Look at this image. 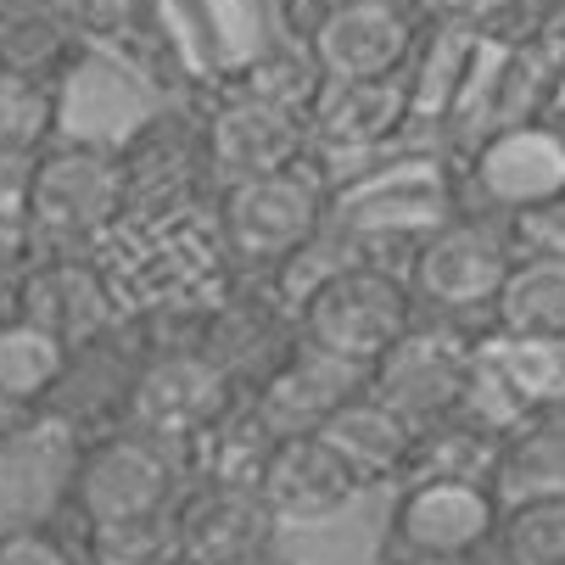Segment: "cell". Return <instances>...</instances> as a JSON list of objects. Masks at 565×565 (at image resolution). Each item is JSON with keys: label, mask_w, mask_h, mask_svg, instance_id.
I'll return each instance as SVG.
<instances>
[{"label": "cell", "mask_w": 565, "mask_h": 565, "mask_svg": "<svg viewBox=\"0 0 565 565\" xmlns=\"http://www.w3.org/2000/svg\"><path fill=\"white\" fill-rule=\"evenodd\" d=\"M493 548L515 565H565V493L499 510Z\"/></svg>", "instance_id": "cb8c5ba5"}, {"label": "cell", "mask_w": 565, "mask_h": 565, "mask_svg": "<svg viewBox=\"0 0 565 565\" xmlns=\"http://www.w3.org/2000/svg\"><path fill=\"white\" fill-rule=\"evenodd\" d=\"M67 342L40 331L34 319L7 313L0 319V415H29L62 386L67 375Z\"/></svg>", "instance_id": "ffe728a7"}, {"label": "cell", "mask_w": 565, "mask_h": 565, "mask_svg": "<svg viewBox=\"0 0 565 565\" xmlns=\"http://www.w3.org/2000/svg\"><path fill=\"white\" fill-rule=\"evenodd\" d=\"M319 85H326V73L313 67L308 51H264V56L247 67V85H241V96H258V102H275V107L308 118Z\"/></svg>", "instance_id": "484cf974"}, {"label": "cell", "mask_w": 565, "mask_h": 565, "mask_svg": "<svg viewBox=\"0 0 565 565\" xmlns=\"http://www.w3.org/2000/svg\"><path fill=\"white\" fill-rule=\"evenodd\" d=\"M313 437H326V448L364 481V488L381 481V476H397L403 465H409V448H415V426L397 409H386L375 392L348 397Z\"/></svg>", "instance_id": "ac0fdd59"}, {"label": "cell", "mask_w": 565, "mask_h": 565, "mask_svg": "<svg viewBox=\"0 0 565 565\" xmlns=\"http://www.w3.org/2000/svg\"><path fill=\"white\" fill-rule=\"evenodd\" d=\"M56 124V85L51 78H23L0 67V157H34L45 151Z\"/></svg>", "instance_id": "603a6c76"}, {"label": "cell", "mask_w": 565, "mask_h": 565, "mask_svg": "<svg viewBox=\"0 0 565 565\" xmlns=\"http://www.w3.org/2000/svg\"><path fill=\"white\" fill-rule=\"evenodd\" d=\"M7 7H51V0H0V12Z\"/></svg>", "instance_id": "e575fe53"}, {"label": "cell", "mask_w": 565, "mask_h": 565, "mask_svg": "<svg viewBox=\"0 0 565 565\" xmlns=\"http://www.w3.org/2000/svg\"><path fill=\"white\" fill-rule=\"evenodd\" d=\"M488 313L510 342H565V258L515 253Z\"/></svg>", "instance_id": "d6986e66"}, {"label": "cell", "mask_w": 565, "mask_h": 565, "mask_svg": "<svg viewBox=\"0 0 565 565\" xmlns=\"http://www.w3.org/2000/svg\"><path fill=\"white\" fill-rule=\"evenodd\" d=\"M180 443L151 437V431H124L107 437L102 448L85 454L73 476V499L85 510V521H118V515H146V510H169L180 488Z\"/></svg>", "instance_id": "8992f818"}, {"label": "cell", "mask_w": 565, "mask_h": 565, "mask_svg": "<svg viewBox=\"0 0 565 565\" xmlns=\"http://www.w3.org/2000/svg\"><path fill=\"white\" fill-rule=\"evenodd\" d=\"M510 264H515V247H510L504 224L454 218V224H437L415 247L409 297H420L437 313H481V308H493Z\"/></svg>", "instance_id": "277c9868"}, {"label": "cell", "mask_w": 565, "mask_h": 565, "mask_svg": "<svg viewBox=\"0 0 565 565\" xmlns=\"http://www.w3.org/2000/svg\"><path fill=\"white\" fill-rule=\"evenodd\" d=\"M157 565H185V559H180V554H174V559H157Z\"/></svg>", "instance_id": "8d00e7d4"}, {"label": "cell", "mask_w": 565, "mask_h": 565, "mask_svg": "<svg viewBox=\"0 0 565 565\" xmlns=\"http://www.w3.org/2000/svg\"><path fill=\"white\" fill-rule=\"evenodd\" d=\"M364 481L326 448V437H313V431H297V437H280L264 476H258V493L264 504L291 521H319V515H337L342 504L359 499Z\"/></svg>", "instance_id": "5bb4252c"}, {"label": "cell", "mask_w": 565, "mask_h": 565, "mask_svg": "<svg viewBox=\"0 0 565 565\" xmlns=\"http://www.w3.org/2000/svg\"><path fill=\"white\" fill-rule=\"evenodd\" d=\"M174 537L185 565H230L275 543V510L258 488L241 481H202L191 499L174 504Z\"/></svg>", "instance_id": "7c38bea8"}, {"label": "cell", "mask_w": 565, "mask_h": 565, "mask_svg": "<svg viewBox=\"0 0 565 565\" xmlns=\"http://www.w3.org/2000/svg\"><path fill=\"white\" fill-rule=\"evenodd\" d=\"M297 326H302V342H319L353 364H375L415 326V297L392 269L359 258L297 302Z\"/></svg>", "instance_id": "7a4b0ae2"}, {"label": "cell", "mask_w": 565, "mask_h": 565, "mask_svg": "<svg viewBox=\"0 0 565 565\" xmlns=\"http://www.w3.org/2000/svg\"><path fill=\"white\" fill-rule=\"evenodd\" d=\"M565 185V135H554L543 118L499 124L470 157V191L493 213H521Z\"/></svg>", "instance_id": "9c48e42d"}, {"label": "cell", "mask_w": 565, "mask_h": 565, "mask_svg": "<svg viewBox=\"0 0 565 565\" xmlns=\"http://www.w3.org/2000/svg\"><path fill=\"white\" fill-rule=\"evenodd\" d=\"M532 51L543 56V67H548V73H559V67H565V0H548L543 18L532 23Z\"/></svg>", "instance_id": "f546056e"}, {"label": "cell", "mask_w": 565, "mask_h": 565, "mask_svg": "<svg viewBox=\"0 0 565 565\" xmlns=\"http://www.w3.org/2000/svg\"><path fill=\"white\" fill-rule=\"evenodd\" d=\"M415 45H420V18L409 0H331L308 34V56L326 78L403 73Z\"/></svg>", "instance_id": "5b68a950"}, {"label": "cell", "mask_w": 565, "mask_h": 565, "mask_svg": "<svg viewBox=\"0 0 565 565\" xmlns=\"http://www.w3.org/2000/svg\"><path fill=\"white\" fill-rule=\"evenodd\" d=\"M510 230V247L515 253H532V258H565V185L521 213L504 218Z\"/></svg>", "instance_id": "4316f807"}, {"label": "cell", "mask_w": 565, "mask_h": 565, "mask_svg": "<svg viewBox=\"0 0 565 565\" xmlns=\"http://www.w3.org/2000/svg\"><path fill=\"white\" fill-rule=\"evenodd\" d=\"M0 565H73V559L45 526H12L0 532Z\"/></svg>", "instance_id": "f1b7e54d"}, {"label": "cell", "mask_w": 565, "mask_h": 565, "mask_svg": "<svg viewBox=\"0 0 565 565\" xmlns=\"http://www.w3.org/2000/svg\"><path fill=\"white\" fill-rule=\"evenodd\" d=\"M73 34L51 7H7L0 12V67L23 73V78H56V67L67 62Z\"/></svg>", "instance_id": "44dd1931"}, {"label": "cell", "mask_w": 565, "mask_h": 565, "mask_svg": "<svg viewBox=\"0 0 565 565\" xmlns=\"http://www.w3.org/2000/svg\"><path fill=\"white\" fill-rule=\"evenodd\" d=\"M12 313L34 319L40 331H51L67 348H85L113 326V286L85 258H51L18 286Z\"/></svg>", "instance_id": "9a60e30c"}, {"label": "cell", "mask_w": 565, "mask_h": 565, "mask_svg": "<svg viewBox=\"0 0 565 565\" xmlns=\"http://www.w3.org/2000/svg\"><path fill=\"white\" fill-rule=\"evenodd\" d=\"M129 202V169L102 146H45L34 151V169L23 185V213L29 224L56 241L78 247L124 218Z\"/></svg>", "instance_id": "6da1fadb"}, {"label": "cell", "mask_w": 565, "mask_h": 565, "mask_svg": "<svg viewBox=\"0 0 565 565\" xmlns=\"http://www.w3.org/2000/svg\"><path fill=\"white\" fill-rule=\"evenodd\" d=\"M230 409V370L213 353H169L157 359L129 397V420L151 437L191 443Z\"/></svg>", "instance_id": "8fae6325"}, {"label": "cell", "mask_w": 565, "mask_h": 565, "mask_svg": "<svg viewBox=\"0 0 565 565\" xmlns=\"http://www.w3.org/2000/svg\"><path fill=\"white\" fill-rule=\"evenodd\" d=\"M415 118L409 107V73H381V78H326L308 107V140L326 146H381Z\"/></svg>", "instance_id": "2e32d148"}, {"label": "cell", "mask_w": 565, "mask_h": 565, "mask_svg": "<svg viewBox=\"0 0 565 565\" xmlns=\"http://www.w3.org/2000/svg\"><path fill=\"white\" fill-rule=\"evenodd\" d=\"M90 554L96 565H157L174 559V504L169 510H146V515H118V521H90Z\"/></svg>", "instance_id": "d4e9b609"}, {"label": "cell", "mask_w": 565, "mask_h": 565, "mask_svg": "<svg viewBox=\"0 0 565 565\" xmlns=\"http://www.w3.org/2000/svg\"><path fill=\"white\" fill-rule=\"evenodd\" d=\"M386 565H459V559H431V554H409V548H397Z\"/></svg>", "instance_id": "1f68e13d"}, {"label": "cell", "mask_w": 565, "mask_h": 565, "mask_svg": "<svg viewBox=\"0 0 565 565\" xmlns=\"http://www.w3.org/2000/svg\"><path fill=\"white\" fill-rule=\"evenodd\" d=\"M470 364H476V353L454 331L409 326L370 364V392L420 431V426H431V420H443V415L459 409Z\"/></svg>", "instance_id": "52a82bcc"}, {"label": "cell", "mask_w": 565, "mask_h": 565, "mask_svg": "<svg viewBox=\"0 0 565 565\" xmlns=\"http://www.w3.org/2000/svg\"><path fill=\"white\" fill-rule=\"evenodd\" d=\"M537 118H543L554 135H565V67L548 78V90H543V107H537Z\"/></svg>", "instance_id": "4dcf8cb0"}, {"label": "cell", "mask_w": 565, "mask_h": 565, "mask_svg": "<svg viewBox=\"0 0 565 565\" xmlns=\"http://www.w3.org/2000/svg\"><path fill=\"white\" fill-rule=\"evenodd\" d=\"M218 224H224V241L235 258L275 269L326 224V185H319V174L308 163L230 180L224 202H218Z\"/></svg>", "instance_id": "3957f363"}, {"label": "cell", "mask_w": 565, "mask_h": 565, "mask_svg": "<svg viewBox=\"0 0 565 565\" xmlns=\"http://www.w3.org/2000/svg\"><path fill=\"white\" fill-rule=\"evenodd\" d=\"M493 532H499V499L488 481L470 476H415L392 515L397 548L431 559H470L476 548L493 543Z\"/></svg>", "instance_id": "ba28073f"}, {"label": "cell", "mask_w": 565, "mask_h": 565, "mask_svg": "<svg viewBox=\"0 0 565 565\" xmlns=\"http://www.w3.org/2000/svg\"><path fill=\"white\" fill-rule=\"evenodd\" d=\"M359 392H370V364H353L331 348L297 337V348H286V359L258 386V415L280 437H297V431H319Z\"/></svg>", "instance_id": "30bf717a"}, {"label": "cell", "mask_w": 565, "mask_h": 565, "mask_svg": "<svg viewBox=\"0 0 565 565\" xmlns=\"http://www.w3.org/2000/svg\"><path fill=\"white\" fill-rule=\"evenodd\" d=\"M302 157H308V118L286 113L275 102H258V96L235 90L207 124V163L224 174V185L291 169V163H302Z\"/></svg>", "instance_id": "4fadbf2b"}, {"label": "cell", "mask_w": 565, "mask_h": 565, "mask_svg": "<svg viewBox=\"0 0 565 565\" xmlns=\"http://www.w3.org/2000/svg\"><path fill=\"white\" fill-rule=\"evenodd\" d=\"M437 23H454V29H470V34H493L504 29L526 0H426Z\"/></svg>", "instance_id": "83f0119b"}, {"label": "cell", "mask_w": 565, "mask_h": 565, "mask_svg": "<svg viewBox=\"0 0 565 565\" xmlns=\"http://www.w3.org/2000/svg\"><path fill=\"white\" fill-rule=\"evenodd\" d=\"M230 565H286L275 548H258V554H241V559H230Z\"/></svg>", "instance_id": "836d02e7"}, {"label": "cell", "mask_w": 565, "mask_h": 565, "mask_svg": "<svg viewBox=\"0 0 565 565\" xmlns=\"http://www.w3.org/2000/svg\"><path fill=\"white\" fill-rule=\"evenodd\" d=\"M488 488H493L499 510L565 493V409H526L515 426L499 431Z\"/></svg>", "instance_id": "e0dca14e"}, {"label": "cell", "mask_w": 565, "mask_h": 565, "mask_svg": "<svg viewBox=\"0 0 565 565\" xmlns=\"http://www.w3.org/2000/svg\"><path fill=\"white\" fill-rule=\"evenodd\" d=\"M202 437L213 443V454H207L213 481H241V488H258V476H264V465L280 443V431L258 415V403L253 409H224Z\"/></svg>", "instance_id": "7402d4cb"}, {"label": "cell", "mask_w": 565, "mask_h": 565, "mask_svg": "<svg viewBox=\"0 0 565 565\" xmlns=\"http://www.w3.org/2000/svg\"><path fill=\"white\" fill-rule=\"evenodd\" d=\"M0 319H7V291H0Z\"/></svg>", "instance_id": "74e56055"}, {"label": "cell", "mask_w": 565, "mask_h": 565, "mask_svg": "<svg viewBox=\"0 0 565 565\" xmlns=\"http://www.w3.org/2000/svg\"><path fill=\"white\" fill-rule=\"evenodd\" d=\"M459 565H515V559H504V554L488 543V548H476V554H470V559H459Z\"/></svg>", "instance_id": "d6a6232c"}, {"label": "cell", "mask_w": 565, "mask_h": 565, "mask_svg": "<svg viewBox=\"0 0 565 565\" xmlns=\"http://www.w3.org/2000/svg\"><path fill=\"white\" fill-rule=\"evenodd\" d=\"M409 7H415V0H409Z\"/></svg>", "instance_id": "f35d334b"}, {"label": "cell", "mask_w": 565, "mask_h": 565, "mask_svg": "<svg viewBox=\"0 0 565 565\" xmlns=\"http://www.w3.org/2000/svg\"><path fill=\"white\" fill-rule=\"evenodd\" d=\"M7 426H12V415H0V443H7Z\"/></svg>", "instance_id": "d590c367"}]
</instances>
